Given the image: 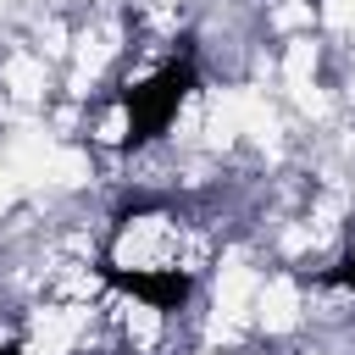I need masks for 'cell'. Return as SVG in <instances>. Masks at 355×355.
I'll return each mask as SVG.
<instances>
[{"instance_id":"cell-3","label":"cell","mask_w":355,"mask_h":355,"mask_svg":"<svg viewBox=\"0 0 355 355\" xmlns=\"http://www.w3.org/2000/svg\"><path fill=\"white\" fill-rule=\"evenodd\" d=\"M322 283H338V288H349V294H355V255H344L338 266H327V272H322Z\"/></svg>"},{"instance_id":"cell-4","label":"cell","mask_w":355,"mask_h":355,"mask_svg":"<svg viewBox=\"0 0 355 355\" xmlns=\"http://www.w3.org/2000/svg\"><path fill=\"white\" fill-rule=\"evenodd\" d=\"M0 355H22V349H17V344H0Z\"/></svg>"},{"instance_id":"cell-1","label":"cell","mask_w":355,"mask_h":355,"mask_svg":"<svg viewBox=\"0 0 355 355\" xmlns=\"http://www.w3.org/2000/svg\"><path fill=\"white\" fill-rule=\"evenodd\" d=\"M194 89V61L189 55H178V61H166L155 78H144V83H128L122 89V116H128V133H122V144L133 150V144H150V139H161L166 133V122L178 116V105H183V94Z\"/></svg>"},{"instance_id":"cell-2","label":"cell","mask_w":355,"mask_h":355,"mask_svg":"<svg viewBox=\"0 0 355 355\" xmlns=\"http://www.w3.org/2000/svg\"><path fill=\"white\" fill-rule=\"evenodd\" d=\"M105 277H111L122 294L144 300L150 311H183V305H189V294H194V277H189L183 266H139V272L105 266Z\"/></svg>"}]
</instances>
